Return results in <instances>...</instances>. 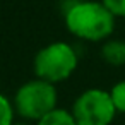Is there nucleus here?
Listing matches in <instances>:
<instances>
[{
    "mask_svg": "<svg viewBox=\"0 0 125 125\" xmlns=\"http://www.w3.org/2000/svg\"><path fill=\"white\" fill-rule=\"evenodd\" d=\"M69 33L84 41H106L115 29L116 17L98 0H74L63 14Z\"/></svg>",
    "mask_w": 125,
    "mask_h": 125,
    "instance_id": "nucleus-1",
    "label": "nucleus"
},
{
    "mask_svg": "<svg viewBox=\"0 0 125 125\" xmlns=\"http://www.w3.org/2000/svg\"><path fill=\"white\" fill-rule=\"evenodd\" d=\"M79 57L75 50L65 41H53L34 55L33 69L38 79L52 84L67 81L77 69Z\"/></svg>",
    "mask_w": 125,
    "mask_h": 125,
    "instance_id": "nucleus-2",
    "label": "nucleus"
},
{
    "mask_svg": "<svg viewBox=\"0 0 125 125\" xmlns=\"http://www.w3.org/2000/svg\"><path fill=\"white\" fill-rule=\"evenodd\" d=\"M14 110L19 116L26 120L38 122L50 111H53L58 103V93L55 84L43 79H31L24 82L14 94Z\"/></svg>",
    "mask_w": 125,
    "mask_h": 125,
    "instance_id": "nucleus-3",
    "label": "nucleus"
},
{
    "mask_svg": "<svg viewBox=\"0 0 125 125\" xmlns=\"http://www.w3.org/2000/svg\"><path fill=\"white\" fill-rule=\"evenodd\" d=\"M70 111L77 125H110L118 113L110 91L99 87H91L81 93Z\"/></svg>",
    "mask_w": 125,
    "mask_h": 125,
    "instance_id": "nucleus-4",
    "label": "nucleus"
},
{
    "mask_svg": "<svg viewBox=\"0 0 125 125\" xmlns=\"http://www.w3.org/2000/svg\"><path fill=\"white\" fill-rule=\"evenodd\" d=\"M101 57L110 65H115V67L125 65V41L108 38L101 46Z\"/></svg>",
    "mask_w": 125,
    "mask_h": 125,
    "instance_id": "nucleus-5",
    "label": "nucleus"
},
{
    "mask_svg": "<svg viewBox=\"0 0 125 125\" xmlns=\"http://www.w3.org/2000/svg\"><path fill=\"white\" fill-rule=\"evenodd\" d=\"M36 125H77L74 120L72 111L63 108H55L48 115H45L41 120L36 122Z\"/></svg>",
    "mask_w": 125,
    "mask_h": 125,
    "instance_id": "nucleus-6",
    "label": "nucleus"
},
{
    "mask_svg": "<svg viewBox=\"0 0 125 125\" xmlns=\"http://www.w3.org/2000/svg\"><path fill=\"white\" fill-rule=\"evenodd\" d=\"M14 103H10V99L0 93V125H12L14 123Z\"/></svg>",
    "mask_w": 125,
    "mask_h": 125,
    "instance_id": "nucleus-7",
    "label": "nucleus"
},
{
    "mask_svg": "<svg viewBox=\"0 0 125 125\" xmlns=\"http://www.w3.org/2000/svg\"><path fill=\"white\" fill-rule=\"evenodd\" d=\"M110 94H111V99H113V104H115L116 111L125 115V79L118 81L110 89Z\"/></svg>",
    "mask_w": 125,
    "mask_h": 125,
    "instance_id": "nucleus-8",
    "label": "nucleus"
},
{
    "mask_svg": "<svg viewBox=\"0 0 125 125\" xmlns=\"http://www.w3.org/2000/svg\"><path fill=\"white\" fill-rule=\"evenodd\" d=\"M115 17H125V0H101Z\"/></svg>",
    "mask_w": 125,
    "mask_h": 125,
    "instance_id": "nucleus-9",
    "label": "nucleus"
}]
</instances>
